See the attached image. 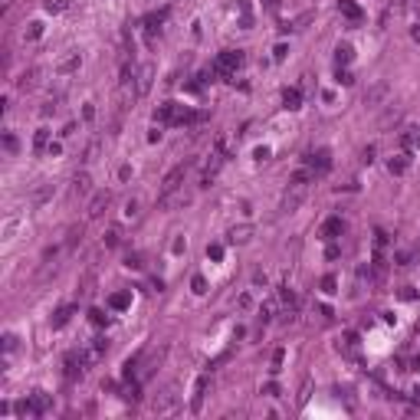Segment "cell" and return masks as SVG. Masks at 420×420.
<instances>
[{
    "label": "cell",
    "mask_w": 420,
    "mask_h": 420,
    "mask_svg": "<svg viewBox=\"0 0 420 420\" xmlns=\"http://www.w3.org/2000/svg\"><path fill=\"white\" fill-rule=\"evenodd\" d=\"M243 63V53L240 49H227V53H220L217 56V63H213V73L217 76H230V73H237V66Z\"/></svg>",
    "instance_id": "cell-3"
},
{
    "label": "cell",
    "mask_w": 420,
    "mask_h": 420,
    "mask_svg": "<svg viewBox=\"0 0 420 420\" xmlns=\"http://www.w3.org/2000/svg\"><path fill=\"white\" fill-rule=\"evenodd\" d=\"M66 7H69V0H46V10L49 13H63Z\"/></svg>",
    "instance_id": "cell-21"
},
{
    "label": "cell",
    "mask_w": 420,
    "mask_h": 420,
    "mask_svg": "<svg viewBox=\"0 0 420 420\" xmlns=\"http://www.w3.org/2000/svg\"><path fill=\"white\" fill-rule=\"evenodd\" d=\"M204 387H207V378H197V387H194V411H201V401H204Z\"/></svg>",
    "instance_id": "cell-17"
},
{
    "label": "cell",
    "mask_w": 420,
    "mask_h": 420,
    "mask_svg": "<svg viewBox=\"0 0 420 420\" xmlns=\"http://www.w3.org/2000/svg\"><path fill=\"white\" fill-rule=\"evenodd\" d=\"M112 204V194L109 191H95L92 194V201H89V207H85V217L89 220H95V217H102V210Z\"/></svg>",
    "instance_id": "cell-4"
},
{
    "label": "cell",
    "mask_w": 420,
    "mask_h": 420,
    "mask_svg": "<svg viewBox=\"0 0 420 420\" xmlns=\"http://www.w3.org/2000/svg\"><path fill=\"white\" fill-rule=\"evenodd\" d=\"M207 256L210 259H220V256H223V247H207Z\"/></svg>",
    "instance_id": "cell-32"
},
{
    "label": "cell",
    "mask_w": 420,
    "mask_h": 420,
    "mask_svg": "<svg viewBox=\"0 0 420 420\" xmlns=\"http://www.w3.org/2000/svg\"><path fill=\"white\" fill-rule=\"evenodd\" d=\"M73 191H76V197H85V194L92 191V177H89V174H76Z\"/></svg>",
    "instance_id": "cell-15"
},
{
    "label": "cell",
    "mask_w": 420,
    "mask_h": 420,
    "mask_svg": "<svg viewBox=\"0 0 420 420\" xmlns=\"http://www.w3.org/2000/svg\"><path fill=\"white\" fill-rule=\"evenodd\" d=\"M17 411L23 414V417H40V414H46V411H49V397H46L43 391H37V394H30V397H27L23 404H20Z\"/></svg>",
    "instance_id": "cell-2"
},
{
    "label": "cell",
    "mask_w": 420,
    "mask_h": 420,
    "mask_svg": "<svg viewBox=\"0 0 420 420\" xmlns=\"http://www.w3.org/2000/svg\"><path fill=\"white\" fill-rule=\"evenodd\" d=\"M299 89H286V95H283V102H286V109H299Z\"/></svg>",
    "instance_id": "cell-19"
},
{
    "label": "cell",
    "mask_w": 420,
    "mask_h": 420,
    "mask_svg": "<svg viewBox=\"0 0 420 420\" xmlns=\"http://www.w3.org/2000/svg\"><path fill=\"white\" fill-rule=\"evenodd\" d=\"M309 165H312V171H315V174H325V171H329V165H332V161H329V151H312V155H309Z\"/></svg>",
    "instance_id": "cell-12"
},
{
    "label": "cell",
    "mask_w": 420,
    "mask_h": 420,
    "mask_svg": "<svg viewBox=\"0 0 420 420\" xmlns=\"http://www.w3.org/2000/svg\"><path fill=\"white\" fill-rule=\"evenodd\" d=\"M105 247H119V233H109L105 237Z\"/></svg>",
    "instance_id": "cell-37"
},
{
    "label": "cell",
    "mask_w": 420,
    "mask_h": 420,
    "mask_svg": "<svg viewBox=\"0 0 420 420\" xmlns=\"http://www.w3.org/2000/svg\"><path fill=\"white\" fill-rule=\"evenodd\" d=\"M269 158V148H256V161H266Z\"/></svg>",
    "instance_id": "cell-36"
},
{
    "label": "cell",
    "mask_w": 420,
    "mask_h": 420,
    "mask_svg": "<svg viewBox=\"0 0 420 420\" xmlns=\"http://www.w3.org/2000/svg\"><path fill=\"white\" fill-rule=\"evenodd\" d=\"M253 240V227L250 223H243V227H233L227 233V243H233V247H243V243H250Z\"/></svg>",
    "instance_id": "cell-9"
},
{
    "label": "cell",
    "mask_w": 420,
    "mask_h": 420,
    "mask_svg": "<svg viewBox=\"0 0 420 420\" xmlns=\"http://www.w3.org/2000/svg\"><path fill=\"white\" fill-rule=\"evenodd\" d=\"M341 10H345V17H351V20H358L361 13H358V7L351 3V0H341Z\"/></svg>",
    "instance_id": "cell-23"
},
{
    "label": "cell",
    "mask_w": 420,
    "mask_h": 420,
    "mask_svg": "<svg viewBox=\"0 0 420 420\" xmlns=\"http://www.w3.org/2000/svg\"><path fill=\"white\" fill-rule=\"evenodd\" d=\"M341 230H345V223H341L338 217H332V220H325V227H322V237H325V240H338V237H341Z\"/></svg>",
    "instance_id": "cell-14"
},
{
    "label": "cell",
    "mask_w": 420,
    "mask_h": 420,
    "mask_svg": "<svg viewBox=\"0 0 420 420\" xmlns=\"http://www.w3.org/2000/svg\"><path fill=\"white\" fill-rule=\"evenodd\" d=\"M187 201H191V194H184L181 187H177V191H161L158 207H161V210H174V207H184Z\"/></svg>",
    "instance_id": "cell-5"
},
{
    "label": "cell",
    "mask_w": 420,
    "mask_h": 420,
    "mask_svg": "<svg viewBox=\"0 0 420 420\" xmlns=\"http://www.w3.org/2000/svg\"><path fill=\"white\" fill-rule=\"evenodd\" d=\"M305 194H309V184L289 181V187H286V194H283V201H279V210H283V213H293V210L305 201Z\"/></svg>",
    "instance_id": "cell-1"
},
{
    "label": "cell",
    "mask_w": 420,
    "mask_h": 420,
    "mask_svg": "<svg viewBox=\"0 0 420 420\" xmlns=\"http://www.w3.org/2000/svg\"><path fill=\"white\" fill-rule=\"evenodd\" d=\"M194 293H197V295L207 293V283H204V276H194Z\"/></svg>",
    "instance_id": "cell-28"
},
{
    "label": "cell",
    "mask_w": 420,
    "mask_h": 420,
    "mask_svg": "<svg viewBox=\"0 0 420 420\" xmlns=\"http://www.w3.org/2000/svg\"><path fill=\"white\" fill-rule=\"evenodd\" d=\"M266 7H269V10H276V7H279V0H266Z\"/></svg>",
    "instance_id": "cell-40"
},
{
    "label": "cell",
    "mask_w": 420,
    "mask_h": 420,
    "mask_svg": "<svg viewBox=\"0 0 420 420\" xmlns=\"http://www.w3.org/2000/svg\"><path fill=\"white\" fill-rule=\"evenodd\" d=\"M407 168H411V155H407V151H401V155H394L391 161H387V171L391 174H407Z\"/></svg>",
    "instance_id": "cell-11"
},
{
    "label": "cell",
    "mask_w": 420,
    "mask_h": 420,
    "mask_svg": "<svg viewBox=\"0 0 420 420\" xmlns=\"http://www.w3.org/2000/svg\"><path fill=\"white\" fill-rule=\"evenodd\" d=\"M37 79H40V69H27V73L20 76V83H17V85L27 92V89H33V85H37Z\"/></svg>",
    "instance_id": "cell-16"
},
{
    "label": "cell",
    "mask_w": 420,
    "mask_h": 420,
    "mask_svg": "<svg viewBox=\"0 0 420 420\" xmlns=\"http://www.w3.org/2000/svg\"><path fill=\"white\" fill-rule=\"evenodd\" d=\"M53 194H56V184L43 181V184H40V187H37V191L30 194V204H33V207H43V204L49 201V197H53Z\"/></svg>",
    "instance_id": "cell-10"
},
{
    "label": "cell",
    "mask_w": 420,
    "mask_h": 420,
    "mask_svg": "<svg viewBox=\"0 0 420 420\" xmlns=\"http://www.w3.org/2000/svg\"><path fill=\"white\" fill-rule=\"evenodd\" d=\"M3 145H7V151H17V141H13V135L3 138Z\"/></svg>",
    "instance_id": "cell-38"
},
{
    "label": "cell",
    "mask_w": 420,
    "mask_h": 420,
    "mask_svg": "<svg viewBox=\"0 0 420 420\" xmlns=\"http://www.w3.org/2000/svg\"><path fill=\"white\" fill-rule=\"evenodd\" d=\"M79 63H83V59H79V53L69 56V59H63V63H59V73H73V69H79Z\"/></svg>",
    "instance_id": "cell-20"
},
{
    "label": "cell",
    "mask_w": 420,
    "mask_h": 420,
    "mask_svg": "<svg viewBox=\"0 0 420 420\" xmlns=\"http://www.w3.org/2000/svg\"><path fill=\"white\" fill-rule=\"evenodd\" d=\"M69 315H73V309H69V305H66V309H59V312H56V319H53V325H56V329H59V325H66V322H69Z\"/></svg>",
    "instance_id": "cell-22"
},
{
    "label": "cell",
    "mask_w": 420,
    "mask_h": 420,
    "mask_svg": "<svg viewBox=\"0 0 420 420\" xmlns=\"http://www.w3.org/2000/svg\"><path fill=\"white\" fill-rule=\"evenodd\" d=\"M184 174H187V165L171 168V171L165 174V181H161V191H177V187H181V181H184Z\"/></svg>",
    "instance_id": "cell-8"
},
{
    "label": "cell",
    "mask_w": 420,
    "mask_h": 420,
    "mask_svg": "<svg viewBox=\"0 0 420 420\" xmlns=\"http://www.w3.org/2000/svg\"><path fill=\"white\" fill-rule=\"evenodd\" d=\"M3 348H7V351H13V348H17V338L7 335V338H3Z\"/></svg>",
    "instance_id": "cell-35"
},
{
    "label": "cell",
    "mask_w": 420,
    "mask_h": 420,
    "mask_svg": "<svg viewBox=\"0 0 420 420\" xmlns=\"http://www.w3.org/2000/svg\"><path fill=\"white\" fill-rule=\"evenodd\" d=\"M401 145L404 148H420V128L417 125H407L401 131Z\"/></svg>",
    "instance_id": "cell-13"
},
{
    "label": "cell",
    "mask_w": 420,
    "mask_h": 420,
    "mask_svg": "<svg viewBox=\"0 0 420 420\" xmlns=\"http://www.w3.org/2000/svg\"><path fill=\"white\" fill-rule=\"evenodd\" d=\"M384 92H387V85H384V83H378L375 89H371V92L365 95V102H368V105H375V102H381V95H384Z\"/></svg>",
    "instance_id": "cell-18"
},
{
    "label": "cell",
    "mask_w": 420,
    "mask_h": 420,
    "mask_svg": "<svg viewBox=\"0 0 420 420\" xmlns=\"http://www.w3.org/2000/svg\"><path fill=\"white\" fill-rule=\"evenodd\" d=\"M322 289H325V293H335V276H325V279H322Z\"/></svg>",
    "instance_id": "cell-31"
},
{
    "label": "cell",
    "mask_w": 420,
    "mask_h": 420,
    "mask_svg": "<svg viewBox=\"0 0 420 420\" xmlns=\"http://www.w3.org/2000/svg\"><path fill=\"white\" fill-rule=\"evenodd\" d=\"M99 145H102L99 138H92V141H89V148H85V155H83L85 161H92V158H95V151H99Z\"/></svg>",
    "instance_id": "cell-25"
},
{
    "label": "cell",
    "mask_w": 420,
    "mask_h": 420,
    "mask_svg": "<svg viewBox=\"0 0 420 420\" xmlns=\"http://www.w3.org/2000/svg\"><path fill=\"white\" fill-rule=\"evenodd\" d=\"M112 305H115V309H125L128 305V295L122 293V295H112Z\"/></svg>",
    "instance_id": "cell-30"
},
{
    "label": "cell",
    "mask_w": 420,
    "mask_h": 420,
    "mask_svg": "<svg viewBox=\"0 0 420 420\" xmlns=\"http://www.w3.org/2000/svg\"><path fill=\"white\" fill-rule=\"evenodd\" d=\"M279 365H283V348H279V351L273 355V371H279Z\"/></svg>",
    "instance_id": "cell-34"
},
{
    "label": "cell",
    "mask_w": 420,
    "mask_h": 420,
    "mask_svg": "<svg viewBox=\"0 0 420 420\" xmlns=\"http://www.w3.org/2000/svg\"><path fill=\"white\" fill-rule=\"evenodd\" d=\"M46 141H49V131H46V128H40V131H37V151H43Z\"/></svg>",
    "instance_id": "cell-27"
},
{
    "label": "cell",
    "mask_w": 420,
    "mask_h": 420,
    "mask_svg": "<svg viewBox=\"0 0 420 420\" xmlns=\"http://www.w3.org/2000/svg\"><path fill=\"white\" fill-rule=\"evenodd\" d=\"M177 401H181V394L174 391V387H168L165 394H158V401H155V414H171V411H177Z\"/></svg>",
    "instance_id": "cell-6"
},
{
    "label": "cell",
    "mask_w": 420,
    "mask_h": 420,
    "mask_svg": "<svg viewBox=\"0 0 420 420\" xmlns=\"http://www.w3.org/2000/svg\"><path fill=\"white\" fill-rule=\"evenodd\" d=\"M43 37V23H30V30H27V40H40Z\"/></svg>",
    "instance_id": "cell-26"
},
{
    "label": "cell",
    "mask_w": 420,
    "mask_h": 420,
    "mask_svg": "<svg viewBox=\"0 0 420 420\" xmlns=\"http://www.w3.org/2000/svg\"><path fill=\"white\" fill-rule=\"evenodd\" d=\"M338 83H341V85H351L355 79H351V73H348V69H338Z\"/></svg>",
    "instance_id": "cell-29"
},
{
    "label": "cell",
    "mask_w": 420,
    "mask_h": 420,
    "mask_svg": "<svg viewBox=\"0 0 420 420\" xmlns=\"http://www.w3.org/2000/svg\"><path fill=\"white\" fill-rule=\"evenodd\" d=\"M411 37H414V40L420 43V27H414V30H411Z\"/></svg>",
    "instance_id": "cell-39"
},
{
    "label": "cell",
    "mask_w": 420,
    "mask_h": 420,
    "mask_svg": "<svg viewBox=\"0 0 420 420\" xmlns=\"http://www.w3.org/2000/svg\"><path fill=\"white\" fill-rule=\"evenodd\" d=\"M151 83H155V66L145 63V66L135 73V92H138V95H145V92L151 89Z\"/></svg>",
    "instance_id": "cell-7"
},
{
    "label": "cell",
    "mask_w": 420,
    "mask_h": 420,
    "mask_svg": "<svg viewBox=\"0 0 420 420\" xmlns=\"http://www.w3.org/2000/svg\"><path fill=\"white\" fill-rule=\"evenodd\" d=\"M361 161H368V165H371V161H375V148H365V151H361Z\"/></svg>",
    "instance_id": "cell-33"
},
{
    "label": "cell",
    "mask_w": 420,
    "mask_h": 420,
    "mask_svg": "<svg viewBox=\"0 0 420 420\" xmlns=\"http://www.w3.org/2000/svg\"><path fill=\"white\" fill-rule=\"evenodd\" d=\"M335 56H338V63H351V46H338Z\"/></svg>",
    "instance_id": "cell-24"
}]
</instances>
